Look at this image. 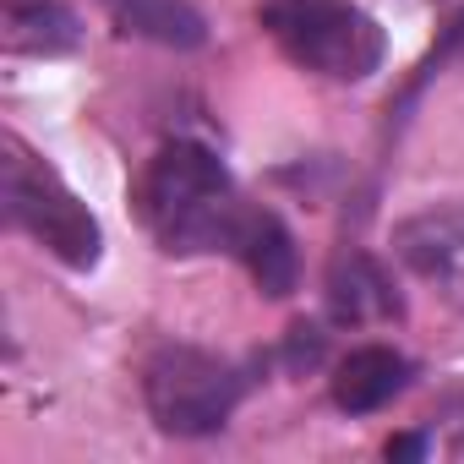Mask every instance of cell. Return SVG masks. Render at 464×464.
I'll use <instances>...</instances> for the list:
<instances>
[{
    "label": "cell",
    "mask_w": 464,
    "mask_h": 464,
    "mask_svg": "<svg viewBox=\"0 0 464 464\" xmlns=\"http://www.w3.org/2000/svg\"><path fill=\"white\" fill-rule=\"evenodd\" d=\"M393 257L453 312H464V202H442L393 224Z\"/></svg>",
    "instance_id": "cell-5"
},
{
    "label": "cell",
    "mask_w": 464,
    "mask_h": 464,
    "mask_svg": "<svg viewBox=\"0 0 464 464\" xmlns=\"http://www.w3.org/2000/svg\"><path fill=\"white\" fill-rule=\"evenodd\" d=\"M328 306L339 323H377V317H399V295L388 285V274L361 257V252H344L328 274Z\"/></svg>",
    "instance_id": "cell-9"
},
{
    "label": "cell",
    "mask_w": 464,
    "mask_h": 464,
    "mask_svg": "<svg viewBox=\"0 0 464 464\" xmlns=\"http://www.w3.org/2000/svg\"><path fill=\"white\" fill-rule=\"evenodd\" d=\"M426 453V437H393L388 442V459H420Z\"/></svg>",
    "instance_id": "cell-12"
},
{
    "label": "cell",
    "mask_w": 464,
    "mask_h": 464,
    "mask_svg": "<svg viewBox=\"0 0 464 464\" xmlns=\"http://www.w3.org/2000/svg\"><path fill=\"white\" fill-rule=\"evenodd\" d=\"M142 218L169 257L236 252L246 202L202 142H164L142 175Z\"/></svg>",
    "instance_id": "cell-1"
},
{
    "label": "cell",
    "mask_w": 464,
    "mask_h": 464,
    "mask_svg": "<svg viewBox=\"0 0 464 464\" xmlns=\"http://www.w3.org/2000/svg\"><path fill=\"white\" fill-rule=\"evenodd\" d=\"M142 393L148 415L169 437H213L229 415H236L246 393V372L197 344H164L142 366Z\"/></svg>",
    "instance_id": "cell-4"
},
{
    "label": "cell",
    "mask_w": 464,
    "mask_h": 464,
    "mask_svg": "<svg viewBox=\"0 0 464 464\" xmlns=\"http://www.w3.org/2000/svg\"><path fill=\"white\" fill-rule=\"evenodd\" d=\"M263 28L301 72L328 82H366L388 55L377 17L355 0H268Z\"/></svg>",
    "instance_id": "cell-2"
},
{
    "label": "cell",
    "mask_w": 464,
    "mask_h": 464,
    "mask_svg": "<svg viewBox=\"0 0 464 464\" xmlns=\"http://www.w3.org/2000/svg\"><path fill=\"white\" fill-rule=\"evenodd\" d=\"M334 404L344 415H372L410 388V361L393 344H361L334 366Z\"/></svg>",
    "instance_id": "cell-6"
},
{
    "label": "cell",
    "mask_w": 464,
    "mask_h": 464,
    "mask_svg": "<svg viewBox=\"0 0 464 464\" xmlns=\"http://www.w3.org/2000/svg\"><path fill=\"white\" fill-rule=\"evenodd\" d=\"M317 355H323V334H317V328H306V323H301V328H290V366H312Z\"/></svg>",
    "instance_id": "cell-11"
},
{
    "label": "cell",
    "mask_w": 464,
    "mask_h": 464,
    "mask_svg": "<svg viewBox=\"0 0 464 464\" xmlns=\"http://www.w3.org/2000/svg\"><path fill=\"white\" fill-rule=\"evenodd\" d=\"M0 197H6V218L66 268H93L104 257V229L88 202L39 153H28L23 137L0 142Z\"/></svg>",
    "instance_id": "cell-3"
},
{
    "label": "cell",
    "mask_w": 464,
    "mask_h": 464,
    "mask_svg": "<svg viewBox=\"0 0 464 464\" xmlns=\"http://www.w3.org/2000/svg\"><path fill=\"white\" fill-rule=\"evenodd\" d=\"M82 28L61 0H6V44L17 55H66Z\"/></svg>",
    "instance_id": "cell-10"
},
{
    "label": "cell",
    "mask_w": 464,
    "mask_h": 464,
    "mask_svg": "<svg viewBox=\"0 0 464 464\" xmlns=\"http://www.w3.org/2000/svg\"><path fill=\"white\" fill-rule=\"evenodd\" d=\"M236 257L246 263V274L257 279V290L268 301H285L301 285L295 236L285 229V218L268 213V208H246V224H241V236H236Z\"/></svg>",
    "instance_id": "cell-7"
},
{
    "label": "cell",
    "mask_w": 464,
    "mask_h": 464,
    "mask_svg": "<svg viewBox=\"0 0 464 464\" xmlns=\"http://www.w3.org/2000/svg\"><path fill=\"white\" fill-rule=\"evenodd\" d=\"M110 12L126 39H148L164 50H197L208 39V23L191 0H110Z\"/></svg>",
    "instance_id": "cell-8"
}]
</instances>
